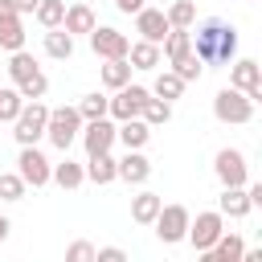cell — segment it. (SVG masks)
<instances>
[{"label":"cell","instance_id":"cell-24","mask_svg":"<svg viewBox=\"0 0 262 262\" xmlns=\"http://www.w3.org/2000/svg\"><path fill=\"white\" fill-rule=\"evenodd\" d=\"M49 180H57L61 188H78V184L86 180V168H82V164H74V160H61V164H53Z\"/></svg>","mask_w":262,"mask_h":262},{"label":"cell","instance_id":"cell-13","mask_svg":"<svg viewBox=\"0 0 262 262\" xmlns=\"http://www.w3.org/2000/svg\"><path fill=\"white\" fill-rule=\"evenodd\" d=\"M82 143H86V156H102V151H111V143H115V123L111 119H90V123H82Z\"/></svg>","mask_w":262,"mask_h":262},{"label":"cell","instance_id":"cell-7","mask_svg":"<svg viewBox=\"0 0 262 262\" xmlns=\"http://www.w3.org/2000/svg\"><path fill=\"white\" fill-rule=\"evenodd\" d=\"M188 209L184 205H164L160 213H156V237L164 242V246H176V242H184V233H188Z\"/></svg>","mask_w":262,"mask_h":262},{"label":"cell","instance_id":"cell-5","mask_svg":"<svg viewBox=\"0 0 262 262\" xmlns=\"http://www.w3.org/2000/svg\"><path fill=\"white\" fill-rule=\"evenodd\" d=\"M213 115H217V123H250V119H254V102H250L242 90L225 86V90H217V98H213Z\"/></svg>","mask_w":262,"mask_h":262},{"label":"cell","instance_id":"cell-10","mask_svg":"<svg viewBox=\"0 0 262 262\" xmlns=\"http://www.w3.org/2000/svg\"><path fill=\"white\" fill-rule=\"evenodd\" d=\"M229 86H233V90H242L250 102H258V98H262V66H258L254 57L233 61V70H229Z\"/></svg>","mask_w":262,"mask_h":262},{"label":"cell","instance_id":"cell-31","mask_svg":"<svg viewBox=\"0 0 262 262\" xmlns=\"http://www.w3.org/2000/svg\"><path fill=\"white\" fill-rule=\"evenodd\" d=\"M33 74H37V61H33V53L16 49V53L8 57V78H12V82H25V78H33Z\"/></svg>","mask_w":262,"mask_h":262},{"label":"cell","instance_id":"cell-19","mask_svg":"<svg viewBox=\"0 0 262 262\" xmlns=\"http://www.w3.org/2000/svg\"><path fill=\"white\" fill-rule=\"evenodd\" d=\"M127 61H131V70H156L164 57H160V45H151V41H135V45L127 49Z\"/></svg>","mask_w":262,"mask_h":262},{"label":"cell","instance_id":"cell-35","mask_svg":"<svg viewBox=\"0 0 262 262\" xmlns=\"http://www.w3.org/2000/svg\"><path fill=\"white\" fill-rule=\"evenodd\" d=\"M20 106H25V98L16 94V86H0V123H12L20 115Z\"/></svg>","mask_w":262,"mask_h":262},{"label":"cell","instance_id":"cell-16","mask_svg":"<svg viewBox=\"0 0 262 262\" xmlns=\"http://www.w3.org/2000/svg\"><path fill=\"white\" fill-rule=\"evenodd\" d=\"M115 139H123V147H127V151H139V147L151 139V127H147L143 119H127V123H119V127H115Z\"/></svg>","mask_w":262,"mask_h":262},{"label":"cell","instance_id":"cell-11","mask_svg":"<svg viewBox=\"0 0 262 262\" xmlns=\"http://www.w3.org/2000/svg\"><path fill=\"white\" fill-rule=\"evenodd\" d=\"M49 172H53V164H49L37 147H20V156H16V176H20L25 184L41 188V184H49Z\"/></svg>","mask_w":262,"mask_h":262},{"label":"cell","instance_id":"cell-27","mask_svg":"<svg viewBox=\"0 0 262 262\" xmlns=\"http://www.w3.org/2000/svg\"><path fill=\"white\" fill-rule=\"evenodd\" d=\"M168 25L172 29H192V20H196V4L192 0H176V4H168Z\"/></svg>","mask_w":262,"mask_h":262},{"label":"cell","instance_id":"cell-30","mask_svg":"<svg viewBox=\"0 0 262 262\" xmlns=\"http://www.w3.org/2000/svg\"><path fill=\"white\" fill-rule=\"evenodd\" d=\"M33 16L45 25V29H61V16H66V0H41L33 8Z\"/></svg>","mask_w":262,"mask_h":262},{"label":"cell","instance_id":"cell-14","mask_svg":"<svg viewBox=\"0 0 262 262\" xmlns=\"http://www.w3.org/2000/svg\"><path fill=\"white\" fill-rule=\"evenodd\" d=\"M151 176V160L143 151H127L119 164H115V180H127V184H143Z\"/></svg>","mask_w":262,"mask_h":262},{"label":"cell","instance_id":"cell-3","mask_svg":"<svg viewBox=\"0 0 262 262\" xmlns=\"http://www.w3.org/2000/svg\"><path fill=\"white\" fill-rule=\"evenodd\" d=\"M45 119H49V106H45L41 98H37V102H25L20 115L12 119V127H16V131H12L16 143H20V147H37V139L45 135Z\"/></svg>","mask_w":262,"mask_h":262},{"label":"cell","instance_id":"cell-26","mask_svg":"<svg viewBox=\"0 0 262 262\" xmlns=\"http://www.w3.org/2000/svg\"><path fill=\"white\" fill-rule=\"evenodd\" d=\"M45 53L57 57V61H66V57L74 53V37H70L66 29H49V33H45Z\"/></svg>","mask_w":262,"mask_h":262},{"label":"cell","instance_id":"cell-2","mask_svg":"<svg viewBox=\"0 0 262 262\" xmlns=\"http://www.w3.org/2000/svg\"><path fill=\"white\" fill-rule=\"evenodd\" d=\"M78 131H82L78 106H53V111H49V119H45V139H49L53 147L70 151V143L78 139Z\"/></svg>","mask_w":262,"mask_h":262},{"label":"cell","instance_id":"cell-8","mask_svg":"<svg viewBox=\"0 0 262 262\" xmlns=\"http://www.w3.org/2000/svg\"><path fill=\"white\" fill-rule=\"evenodd\" d=\"M90 49H94V57H102V61H119V57H127L131 41H127V33H119V29H111V25H94V29H90Z\"/></svg>","mask_w":262,"mask_h":262},{"label":"cell","instance_id":"cell-15","mask_svg":"<svg viewBox=\"0 0 262 262\" xmlns=\"http://www.w3.org/2000/svg\"><path fill=\"white\" fill-rule=\"evenodd\" d=\"M98 20H94V8L90 4H66V16H61V29L74 37V33H90Z\"/></svg>","mask_w":262,"mask_h":262},{"label":"cell","instance_id":"cell-39","mask_svg":"<svg viewBox=\"0 0 262 262\" xmlns=\"http://www.w3.org/2000/svg\"><path fill=\"white\" fill-rule=\"evenodd\" d=\"M143 4H147V0H115V8H119V12H127V16H135Z\"/></svg>","mask_w":262,"mask_h":262},{"label":"cell","instance_id":"cell-43","mask_svg":"<svg viewBox=\"0 0 262 262\" xmlns=\"http://www.w3.org/2000/svg\"><path fill=\"white\" fill-rule=\"evenodd\" d=\"M8 229H12V225H8V217H4V213H0V242H4V237H8Z\"/></svg>","mask_w":262,"mask_h":262},{"label":"cell","instance_id":"cell-12","mask_svg":"<svg viewBox=\"0 0 262 262\" xmlns=\"http://www.w3.org/2000/svg\"><path fill=\"white\" fill-rule=\"evenodd\" d=\"M168 16H164V8H139L135 12V33H139V41H151V45H160L164 37H168Z\"/></svg>","mask_w":262,"mask_h":262},{"label":"cell","instance_id":"cell-25","mask_svg":"<svg viewBox=\"0 0 262 262\" xmlns=\"http://www.w3.org/2000/svg\"><path fill=\"white\" fill-rule=\"evenodd\" d=\"M0 49H8V53L25 49V25H20V16L0 20Z\"/></svg>","mask_w":262,"mask_h":262},{"label":"cell","instance_id":"cell-33","mask_svg":"<svg viewBox=\"0 0 262 262\" xmlns=\"http://www.w3.org/2000/svg\"><path fill=\"white\" fill-rule=\"evenodd\" d=\"M45 90H49V78L37 70L33 78H25V82H16V94L25 98V102H37V98H45Z\"/></svg>","mask_w":262,"mask_h":262},{"label":"cell","instance_id":"cell-20","mask_svg":"<svg viewBox=\"0 0 262 262\" xmlns=\"http://www.w3.org/2000/svg\"><path fill=\"white\" fill-rule=\"evenodd\" d=\"M160 45H164V49H160V57L176 61V57H184V53L192 49V33H188V29H168V37H164Z\"/></svg>","mask_w":262,"mask_h":262},{"label":"cell","instance_id":"cell-1","mask_svg":"<svg viewBox=\"0 0 262 262\" xmlns=\"http://www.w3.org/2000/svg\"><path fill=\"white\" fill-rule=\"evenodd\" d=\"M192 53L201 66H229L237 53V29L221 16H209L196 33H192Z\"/></svg>","mask_w":262,"mask_h":262},{"label":"cell","instance_id":"cell-36","mask_svg":"<svg viewBox=\"0 0 262 262\" xmlns=\"http://www.w3.org/2000/svg\"><path fill=\"white\" fill-rule=\"evenodd\" d=\"M25 180L16 172H0V201H25Z\"/></svg>","mask_w":262,"mask_h":262},{"label":"cell","instance_id":"cell-37","mask_svg":"<svg viewBox=\"0 0 262 262\" xmlns=\"http://www.w3.org/2000/svg\"><path fill=\"white\" fill-rule=\"evenodd\" d=\"M66 262H94V246H90L86 237L70 242V250H66Z\"/></svg>","mask_w":262,"mask_h":262},{"label":"cell","instance_id":"cell-6","mask_svg":"<svg viewBox=\"0 0 262 262\" xmlns=\"http://www.w3.org/2000/svg\"><path fill=\"white\" fill-rule=\"evenodd\" d=\"M213 172H217L221 188H246V180H250L246 156H242L237 147H221V151H217V160H213Z\"/></svg>","mask_w":262,"mask_h":262},{"label":"cell","instance_id":"cell-40","mask_svg":"<svg viewBox=\"0 0 262 262\" xmlns=\"http://www.w3.org/2000/svg\"><path fill=\"white\" fill-rule=\"evenodd\" d=\"M12 4H16V16H25V12H33L41 0H12Z\"/></svg>","mask_w":262,"mask_h":262},{"label":"cell","instance_id":"cell-23","mask_svg":"<svg viewBox=\"0 0 262 262\" xmlns=\"http://www.w3.org/2000/svg\"><path fill=\"white\" fill-rule=\"evenodd\" d=\"M242 250H246V242L237 233H221L213 242V262H242Z\"/></svg>","mask_w":262,"mask_h":262},{"label":"cell","instance_id":"cell-17","mask_svg":"<svg viewBox=\"0 0 262 262\" xmlns=\"http://www.w3.org/2000/svg\"><path fill=\"white\" fill-rule=\"evenodd\" d=\"M250 209H254V205H250L246 188H225V192L217 196V213H221V217H233V221H237V217H246Z\"/></svg>","mask_w":262,"mask_h":262},{"label":"cell","instance_id":"cell-34","mask_svg":"<svg viewBox=\"0 0 262 262\" xmlns=\"http://www.w3.org/2000/svg\"><path fill=\"white\" fill-rule=\"evenodd\" d=\"M106 94H82V102H78V115H82V123H90V119H106Z\"/></svg>","mask_w":262,"mask_h":262},{"label":"cell","instance_id":"cell-32","mask_svg":"<svg viewBox=\"0 0 262 262\" xmlns=\"http://www.w3.org/2000/svg\"><path fill=\"white\" fill-rule=\"evenodd\" d=\"M168 66H172V74H176L180 82H196V78H201V70H205V66L196 61V53H192V49H188L184 57H176V61H168Z\"/></svg>","mask_w":262,"mask_h":262},{"label":"cell","instance_id":"cell-22","mask_svg":"<svg viewBox=\"0 0 262 262\" xmlns=\"http://www.w3.org/2000/svg\"><path fill=\"white\" fill-rule=\"evenodd\" d=\"M115 156L111 151H102V156H90V164H86V180H94V184H111L115 180Z\"/></svg>","mask_w":262,"mask_h":262},{"label":"cell","instance_id":"cell-18","mask_svg":"<svg viewBox=\"0 0 262 262\" xmlns=\"http://www.w3.org/2000/svg\"><path fill=\"white\" fill-rule=\"evenodd\" d=\"M160 209H164V196H160V192H139V196L131 201V221H139V225H151Z\"/></svg>","mask_w":262,"mask_h":262},{"label":"cell","instance_id":"cell-29","mask_svg":"<svg viewBox=\"0 0 262 262\" xmlns=\"http://www.w3.org/2000/svg\"><path fill=\"white\" fill-rule=\"evenodd\" d=\"M139 119H143L147 127H164V123L172 119V102H164V98H147L143 111H139Z\"/></svg>","mask_w":262,"mask_h":262},{"label":"cell","instance_id":"cell-41","mask_svg":"<svg viewBox=\"0 0 262 262\" xmlns=\"http://www.w3.org/2000/svg\"><path fill=\"white\" fill-rule=\"evenodd\" d=\"M8 16H16V4L12 0H0V20H8Z\"/></svg>","mask_w":262,"mask_h":262},{"label":"cell","instance_id":"cell-38","mask_svg":"<svg viewBox=\"0 0 262 262\" xmlns=\"http://www.w3.org/2000/svg\"><path fill=\"white\" fill-rule=\"evenodd\" d=\"M94 262H131V258L119 246H102V250H94Z\"/></svg>","mask_w":262,"mask_h":262},{"label":"cell","instance_id":"cell-9","mask_svg":"<svg viewBox=\"0 0 262 262\" xmlns=\"http://www.w3.org/2000/svg\"><path fill=\"white\" fill-rule=\"evenodd\" d=\"M225 233V217L217 213V209H209V213H196V217H188V242L196 246V250H213V242Z\"/></svg>","mask_w":262,"mask_h":262},{"label":"cell","instance_id":"cell-42","mask_svg":"<svg viewBox=\"0 0 262 262\" xmlns=\"http://www.w3.org/2000/svg\"><path fill=\"white\" fill-rule=\"evenodd\" d=\"M242 262H262V250H242Z\"/></svg>","mask_w":262,"mask_h":262},{"label":"cell","instance_id":"cell-4","mask_svg":"<svg viewBox=\"0 0 262 262\" xmlns=\"http://www.w3.org/2000/svg\"><path fill=\"white\" fill-rule=\"evenodd\" d=\"M151 98V90L147 86H123V90H115V98L106 102V119H115V123H127V119H139V111H143V102Z\"/></svg>","mask_w":262,"mask_h":262},{"label":"cell","instance_id":"cell-28","mask_svg":"<svg viewBox=\"0 0 262 262\" xmlns=\"http://www.w3.org/2000/svg\"><path fill=\"white\" fill-rule=\"evenodd\" d=\"M184 94V82L172 74V70H164L160 78H156V86H151V98H164V102H172V98H180Z\"/></svg>","mask_w":262,"mask_h":262},{"label":"cell","instance_id":"cell-21","mask_svg":"<svg viewBox=\"0 0 262 262\" xmlns=\"http://www.w3.org/2000/svg\"><path fill=\"white\" fill-rule=\"evenodd\" d=\"M98 78H102V86H106V90H123V86L131 82V61H127V57L106 61V66L98 70Z\"/></svg>","mask_w":262,"mask_h":262}]
</instances>
